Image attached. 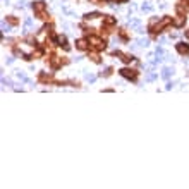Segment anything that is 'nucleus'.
<instances>
[{
	"label": "nucleus",
	"instance_id": "obj_1",
	"mask_svg": "<svg viewBox=\"0 0 189 189\" xmlns=\"http://www.w3.org/2000/svg\"><path fill=\"white\" fill-rule=\"evenodd\" d=\"M177 50H179L181 53H186V52H189V45H186V43H179V45H177Z\"/></svg>",
	"mask_w": 189,
	"mask_h": 189
},
{
	"label": "nucleus",
	"instance_id": "obj_2",
	"mask_svg": "<svg viewBox=\"0 0 189 189\" xmlns=\"http://www.w3.org/2000/svg\"><path fill=\"white\" fill-rule=\"evenodd\" d=\"M120 74H122V76H126V77L134 79V72H133V71H129V69H122V71H120Z\"/></svg>",
	"mask_w": 189,
	"mask_h": 189
},
{
	"label": "nucleus",
	"instance_id": "obj_3",
	"mask_svg": "<svg viewBox=\"0 0 189 189\" xmlns=\"http://www.w3.org/2000/svg\"><path fill=\"white\" fill-rule=\"evenodd\" d=\"M33 9H34V10H43L45 5H43V2H34V3H33Z\"/></svg>",
	"mask_w": 189,
	"mask_h": 189
},
{
	"label": "nucleus",
	"instance_id": "obj_4",
	"mask_svg": "<svg viewBox=\"0 0 189 189\" xmlns=\"http://www.w3.org/2000/svg\"><path fill=\"white\" fill-rule=\"evenodd\" d=\"M170 72H172V69L165 67V69H163V72H162V77H163V79H169V77H170Z\"/></svg>",
	"mask_w": 189,
	"mask_h": 189
},
{
	"label": "nucleus",
	"instance_id": "obj_5",
	"mask_svg": "<svg viewBox=\"0 0 189 189\" xmlns=\"http://www.w3.org/2000/svg\"><path fill=\"white\" fill-rule=\"evenodd\" d=\"M77 46H79V48H86V41H84V40H79V41H77Z\"/></svg>",
	"mask_w": 189,
	"mask_h": 189
},
{
	"label": "nucleus",
	"instance_id": "obj_6",
	"mask_svg": "<svg viewBox=\"0 0 189 189\" xmlns=\"http://www.w3.org/2000/svg\"><path fill=\"white\" fill-rule=\"evenodd\" d=\"M155 77H157V76H155L153 72H150V74H146V81H153Z\"/></svg>",
	"mask_w": 189,
	"mask_h": 189
},
{
	"label": "nucleus",
	"instance_id": "obj_7",
	"mask_svg": "<svg viewBox=\"0 0 189 189\" xmlns=\"http://www.w3.org/2000/svg\"><path fill=\"white\" fill-rule=\"evenodd\" d=\"M143 10H151V5H150L148 2H145V3H143Z\"/></svg>",
	"mask_w": 189,
	"mask_h": 189
},
{
	"label": "nucleus",
	"instance_id": "obj_8",
	"mask_svg": "<svg viewBox=\"0 0 189 189\" xmlns=\"http://www.w3.org/2000/svg\"><path fill=\"white\" fill-rule=\"evenodd\" d=\"M95 17H98L96 12H93V14H86V19H95Z\"/></svg>",
	"mask_w": 189,
	"mask_h": 189
},
{
	"label": "nucleus",
	"instance_id": "obj_9",
	"mask_svg": "<svg viewBox=\"0 0 189 189\" xmlns=\"http://www.w3.org/2000/svg\"><path fill=\"white\" fill-rule=\"evenodd\" d=\"M138 43H139V45H141V46H146V45H148V40H139V41H138Z\"/></svg>",
	"mask_w": 189,
	"mask_h": 189
},
{
	"label": "nucleus",
	"instance_id": "obj_10",
	"mask_svg": "<svg viewBox=\"0 0 189 189\" xmlns=\"http://www.w3.org/2000/svg\"><path fill=\"white\" fill-rule=\"evenodd\" d=\"M105 22H107V24H114V19H112V17H107Z\"/></svg>",
	"mask_w": 189,
	"mask_h": 189
},
{
	"label": "nucleus",
	"instance_id": "obj_11",
	"mask_svg": "<svg viewBox=\"0 0 189 189\" xmlns=\"http://www.w3.org/2000/svg\"><path fill=\"white\" fill-rule=\"evenodd\" d=\"M86 79H88L89 83H93V81H95V76H86Z\"/></svg>",
	"mask_w": 189,
	"mask_h": 189
},
{
	"label": "nucleus",
	"instance_id": "obj_12",
	"mask_svg": "<svg viewBox=\"0 0 189 189\" xmlns=\"http://www.w3.org/2000/svg\"><path fill=\"white\" fill-rule=\"evenodd\" d=\"M186 36H188V38H189V31H188V34H186Z\"/></svg>",
	"mask_w": 189,
	"mask_h": 189
}]
</instances>
